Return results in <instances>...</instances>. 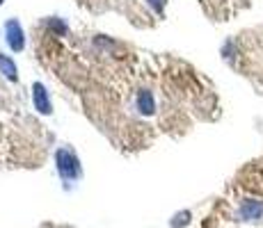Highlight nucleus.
<instances>
[{
    "label": "nucleus",
    "mask_w": 263,
    "mask_h": 228,
    "mask_svg": "<svg viewBox=\"0 0 263 228\" xmlns=\"http://www.w3.org/2000/svg\"><path fill=\"white\" fill-rule=\"evenodd\" d=\"M55 164H58V174L62 180L71 182L76 178H80V174H83V169H80V162L78 158L71 153L69 149H60L58 153H55Z\"/></svg>",
    "instance_id": "nucleus-1"
},
{
    "label": "nucleus",
    "mask_w": 263,
    "mask_h": 228,
    "mask_svg": "<svg viewBox=\"0 0 263 228\" xmlns=\"http://www.w3.org/2000/svg\"><path fill=\"white\" fill-rule=\"evenodd\" d=\"M242 221H263V199H245L238 208Z\"/></svg>",
    "instance_id": "nucleus-2"
},
{
    "label": "nucleus",
    "mask_w": 263,
    "mask_h": 228,
    "mask_svg": "<svg viewBox=\"0 0 263 228\" xmlns=\"http://www.w3.org/2000/svg\"><path fill=\"white\" fill-rule=\"evenodd\" d=\"M5 42L12 50H23L25 46V37H23V30H21V23L18 21H7L5 23Z\"/></svg>",
    "instance_id": "nucleus-3"
},
{
    "label": "nucleus",
    "mask_w": 263,
    "mask_h": 228,
    "mask_svg": "<svg viewBox=\"0 0 263 228\" xmlns=\"http://www.w3.org/2000/svg\"><path fill=\"white\" fill-rule=\"evenodd\" d=\"M32 103H34V110H37L39 114H50V98L46 94V87H44L42 82H34L32 85Z\"/></svg>",
    "instance_id": "nucleus-4"
},
{
    "label": "nucleus",
    "mask_w": 263,
    "mask_h": 228,
    "mask_svg": "<svg viewBox=\"0 0 263 228\" xmlns=\"http://www.w3.org/2000/svg\"><path fill=\"white\" fill-rule=\"evenodd\" d=\"M135 108L140 110L142 114H154L156 112V100H154V94H151L149 89H142L138 94V98H135Z\"/></svg>",
    "instance_id": "nucleus-5"
},
{
    "label": "nucleus",
    "mask_w": 263,
    "mask_h": 228,
    "mask_svg": "<svg viewBox=\"0 0 263 228\" xmlns=\"http://www.w3.org/2000/svg\"><path fill=\"white\" fill-rule=\"evenodd\" d=\"M0 73L5 75L7 80H14L16 82V64H14L12 57H7V55H0Z\"/></svg>",
    "instance_id": "nucleus-6"
},
{
    "label": "nucleus",
    "mask_w": 263,
    "mask_h": 228,
    "mask_svg": "<svg viewBox=\"0 0 263 228\" xmlns=\"http://www.w3.org/2000/svg\"><path fill=\"white\" fill-rule=\"evenodd\" d=\"M190 221V212H179V215H174L172 217V228H179V226H185Z\"/></svg>",
    "instance_id": "nucleus-7"
},
{
    "label": "nucleus",
    "mask_w": 263,
    "mask_h": 228,
    "mask_svg": "<svg viewBox=\"0 0 263 228\" xmlns=\"http://www.w3.org/2000/svg\"><path fill=\"white\" fill-rule=\"evenodd\" d=\"M48 25H50V28H53V30H58L60 34H64V32H67V25H64L62 21H60V18H50Z\"/></svg>",
    "instance_id": "nucleus-8"
},
{
    "label": "nucleus",
    "mask_w": 263,
    "mask_h": 228,
    "mask_svg": "<svg viewBox=\"0 0 263 228\" xmlns=\"http://www.w3.org/2000/svg\"><path fill=\"white\" fill-rule=\"evenodd\" d=\"M146 3H149L151 5V9H154V12H163V9H165V3H167V0H146Z\"/></svg>",
    "instance_id": "nucleus-9"
},
{
    "label": "nucleus",
    "mask_w": 263,
    "mask_h": 228,
    "mask_svg": "<svg viewBox=\"0 0 263 228\" xmlns=\"http://www.w3.org/2000/svg\"><path fill=\"white\" fill-rule=\"evenodd\" d=\"M0 5H3V0H0Z\"/></svg>",
    "instance_id": "nucleus-10"
}]
</instances>
